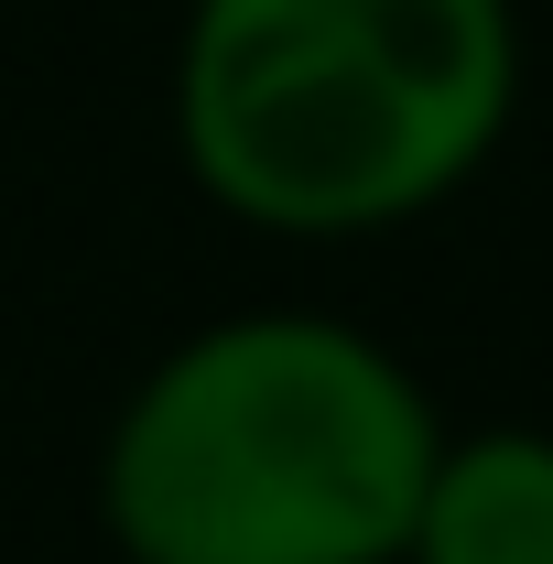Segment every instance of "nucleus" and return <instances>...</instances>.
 <instances>
[{"label": "nucleus", "instance_id": "obj_1", "mask_svg": "<svg viewBox=\"0 0 553 564\" xmlns=\"http://www.w3.org/2000/svg\"><path fill=\"white\" fill-rule=\"evenodd\" d=\"M510 109V0H196L174 44L185 174L272 239H380L445 207Z\"/></svg>", "mask_w": 553, "mask_h": 564}, {"label": "nucleus", "instance_id": "obj_2", "mask_svg": "<svg viewBox=\"0 0 553 564\" xmlns=\"http://www.w3.org/2000/svg\"><path fill=\"white\" fill-rule=\"evenodd\" d=\"M445 423L337 315H228L141 369L98 456L131 564H402Z\"/></svg>", "mask_w": 553, "mask_h": 564}, {"label": "nucleus", "instance_id": "obj_3", "mask_svg": "<svg viewBox=\"0 0 553 564\" xmlns=\"http://www.w3.org/2000/svg\"><path fill=\"white\" fill-rule=\"evenodd\" d=\"M402 564H553V434L532 423L445 434L423 467Z\"/></svg>", "mask_w": 553, "mask_h": 564}]
</instances>
